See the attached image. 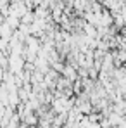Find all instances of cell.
Segmentation results:
<instances>
[{
    "instance_id": "obj_1",
    "label": "cell",
    "mask_w": 126,
    "mask_h": 128,
    "mask_svg": "<svg viewBox=\"0 0 126 128\" xmlns=\"http://www.w3.org/2000/svg\"><path fill=\"white\" fill-rule=\"evenodd\" d=\"M74 107V100L69 97H54V100L50 102V109L55 114H62V112H69Z\"/></svg>"
},
{
    "instance_id": "obj_2",
    "label": "cell",
    "mask_w": 126,
    "mask_h": 128,
    "mask_svg": "<svg viewBox=\"0 0 126 128\" xmlns=\"http://www.w3.org/2000/svg\"><path fill=\"white\" fill-rule=\"evenodd\" d=\"M24 57L22 56H10V59H9V69H10V73H14V74H21L22 68H24Z\"/></svg>"
},
{
    "instance_id": "obj_3",
    "label": "cell",
    "mask_w": 126,
    "mask_h": 128,
    "mask_svg": "<svg viewBox=\"0 0 126 128\" xmlns=\"http://www.w3.org/2000/svg\"><path fill=\"white\" fill-rule=\"evenodd\" d=\"M62 76H64V78H67V80H71V82H76V80L80 78V74H78V68L73 66V64H66L64 69H62Z\"/></svg>"
}]
</instances>
